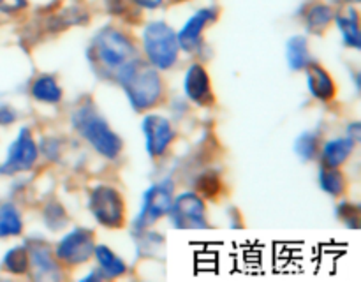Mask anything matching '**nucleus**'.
<instances>
[{"mask_svg":"<svg viewBox=\"0 0 361 282\" xmlns=\"http://www.w3.org/2000/svg\"><path fill=\"white\" fill-rule=\"evenodd\" d=\"M337 25L341 28L342 35H344V41L348 46L353 48H360L361 46V35H360V27H358V14L353 7H348L345 11H342L337 16Z\"/></svg>","mask_w":361,"mask_h":282,"instance_id":"dca6fc26","label":"nucleus"},{"mask_svg":"<svg viewBox=\"0 0 361 282\" xmlns=\"http://www.w3.org/2000/svg\"><path fill=\"white\" fill-rule=\"evenodd\" d=\"M307 69V83H309L310 94L319 101H330L335 95V83L330 74L317 63H310Z\"/></svg>","mask_w":361,"mask_h":282,"instance_id":"4468645a","label":"nucleus"},{"mask_svg":"<svg viewBox=\"0 0 361 282\" xmlns=\"http://www.w3.org/2000/svg\"><path fill=\"white\" fill-rule=\"evenodd\" d=\"M44 217H46V224H48V228L59 229L62 228V224L66 222V212H63V208L60 207V204L51 203L48 204V208H46Z\"/></svg>","mask_w":361,"mask_h":282,"instance_id":"a878e982","label":"nucleus"},{"mask_svg":"<svg viewBox=\"0 0 361 282\" xmlns=\"http://www.w3.org/2000/svg\"><path fill=\"white\" fill-rule=\"evenodd\" d=\"M28 264L34 270L35 278H49L55 281L60 278L59 266L51 256V250L44 242H30L28 243Z\"/></svg>","mask_w":361,"mask_h":282,"instance_id":"9b49d317","label":"nucleus"},{"mask_svg":"<svg viewBox=\"0 0 361 282\" xmlns=\"http://www.w3.org/2000/svg\"><path fill=\"white\" fill-rule=\"evenodd\" d=\"M23 229L21 215L13 204H2L0 207V238L4 236H16Z\"/></svg>","mask_w":361,"mask_h":282,"instance_id":"aec40b11","label":"nucleus"},{"mask_svg":"<svg viewBox=\"0 0 361 282\" xmlns=\"http://www.w3.org/2000/svg\"><path fill=\"white\" fill-rule=\"evenodd\" d=\"M295 152L305 161L316 157L317 154V134L314 133H305L296 140L295 143Z\"/></svg>","mask_w":361,"mask_h":282,"instance_id":"b1692460","label":"nucleus"},{"mask_svg":"<svg viewBox=\"0 0 361 282\" xmlns=\"http://www.w3.org/2000/svg\"><path fill=\"white\" fill-rule=\"evenodd\" d=\"M90 60L99 73L116 80L129 63L137 60V51L126 34L115 28H102L92 41Z\"/></svg>","mask_w":361,"mask_h":282,"instance_id":"f257e3e1","label":"nucleus"},{"mask_svg":"<svg viewBox=\"0 0 361 282\" xmlns=\"http://www.w3.org/2000/svg\"><path fill=\"white\" fill-rule=\"evenodd\" d=\"M109 11L118 16H137L136 2L134 0H106Z\"/></svg>","mask_w":361,"mask_h":282,"instance_id":"bb28decb","label":"nucleus"},{"mask_svg":"<svg viewBox=\"0 0 361 282\" xmlns=\"http://www.w3.org/2000/svg\"><path fill=\"white\" fill-rule=\"evenodd\" d=\"M25 0H0V11L4 13H14V11L25 7Z\"/></svg>","mask_w":361,"mask_h":282,"instance_id":"c85d7f7f","label":"nucleus"},{"mask_svg":"<svg viewBox=\"0 0 361 282\" xmlns=\"http://www.w3.org/2000/svg\"><path fill=\"white\" fill-rule=\"evenodd\" d=\"M143 44L148 60L157 69H169L176 62L180 48L178 39L173 28L162 21H154L145 28Z\"/></svg>","mask_w":361,"mask_h":282,"instance_id":"20e7f679","label":"nucleus"},{"mask_svg":"<svg viewBox=\"0 0 361 282\" xmlns=\"http://www.w3.org/2000/svg\"><path fill=\"white\" fill-rule=\"evenodd\" d=\"M116 81L123 87L130 104L140 111L157 104L162 95V81L159 73L154 67L140 62V60H134L133 63H129L120 73Z\"/></svg>","mask_w":361,"mask_h":282,"instance_id":"f03ea898","label":"nucleus"},{"mask_svg":"<svg viewBox=\"0 0 361 282\" xmlns=\"http://www.w3.org/2000/svg\"><path fill=\"white\" fill-rule=\"evenodd\" d=\"M215 11L214 9H201L190 18L189 21L185 23V27L180 30V34L176 35L178 39V44L182 46L183 49H192L200 44L201 34H203V28L210 23L212 20H215Z\"/></svg>","mask_w":361,"mask_h":282,"instance_id":"ddd939ff","label":"nucleus"},{"mask_svg":"<svg viewBox=\"0 0 361 282\" xmlns=\"http://www.w3.org/2000/svg\"><path fill=\"white\" fill-rule=\"evenodd\" d=\"M94 254V233L76 228L67 233L56 245V257L67 264L85 263Z\"/></svg>","mask_w":361,"mask_h":282,"instance_id":"1a4fd4ad","label":"nucleus"},{"mask_svg":"<svg viewBox=\"0 0 361 282\" xmlns=\"http://www.w3.org/2000/svg\"><path fill=\"white\" fill-rule=\"evenodd\" d=\"M2 264L11 274H25L28 268V250L25 247H14L6 254Z\"/></svg>","mask_w":361,"mask_h":282,"instance_id":"5701e85b","label":"nucleus"},{"mask_svg":"<svg viewBox=\"0 0 361 282\" xmlns=\"http://www.w3.org/2000/svg\"><path fill=\"white\" fill-rule=\"evenodd\" d=\"M338 215L344 219V222L351 228H358L360 226V208L351 203H342L338 207Z\"/></svg>","mask_w":361,"mask_h":282,"instance_id":"cd10ccee","label":"nucleus"},{"mask_svg":"<svg viewBox=\"0 0 361 282\" xmlns=\"http://www.w3.org/2000/svg\"><path fill=\"white\" fill-rule=\"evenodd\" d=\"M331 20H334V11L328 6H323V4H317L307 13V27H309L310 32L324 30Z\"/></svg>","mask_w":361,"mask_h":282,"instance_id":"4be33fe9","label":"nucleus"},{"mask_svg":"<svg viewBox=\"0 0 361 282\" xmlns=\"http://www.w3.org/2000/svg\"><path fill=\"white\" fill-rule=\"evenodd\" d=\"M42 152H44L46 157L55 159L56 155H59V145L53 140H44L42 141Z\"/></svg>","mask_w":361,"mask_h":282,"instance_id":"7c9ffc66","label":"nucleus"},{"mask_svg":"<svg viewBox=\"0 0 361 282\" xmlns=\"http://www.w3.org/2000/svg\"><path fill=\"white\" fill-rule=\"evenodd\" d=\"M319 183L323 190H326L331 196H341L345 189V178L337 168H328L323 166L319 171Z\"/></svg>","mask_w":361,"mask_h":282,"instance_id":"412c9836","label":"nucleus"},{"mask_svg":"<svg viewBox=\"0 0 361 282\" xmlns=\"http://www.w3.org/2000/svg\"><path fill=\"white\" fill-rule=\"evenodd\" d=\"M32 97L35 101L41 102H49V104H55L62 99V90L56 85L55 78L51 76H39L37 80L32 85Z\"/></svg>","mask_w":361,"mask_h":282,"instance_id":"a211bd4d","label":"nucleus"},{"mask_svg":"<svg viewBox=\"0 0 361 282\" xmlns=\"http://www.w3.org/2000/svg\"><path fill=\"white\" fill-rule=\"evenodd\" d=\"M92 215L99 224L106 228H118L123 222V201L115 189L108 185H97L90 194Z\"/></svg>","mask_w":361,"mask_h":282,"instance_id":"39448f33","label":"nucleus"},{"mask_svg":"<svg viewBox=\"0 0 361 282\" xmlns=\"http://www.w3.org/2000/svg\"><path fill=\"white\" fill-rule=\"evenodd\" d=\"M16 120V113L9 106H0V125H9Z\"/></svg>","mask_w":361,"mask_h":282,"instance_id":"c756f323","label":"nucleus"},{"mask_svg":"<svg viewBox=\"0 0 361 282\" xmlns=\"http://www.w3.org/2000/svg\"><path fill=\"white\" fill-rule=\"evenodd\" d=\"M351 2H358V0H351Z\"/></svg>","mask_w":361,"mask_h":282,"instance_id":"72a5a7b5","label":"nucleus"},{"mask_svg":"<svg viewBox=\"0 0 361 282\" xmlns=\"http://www.w3.org/2000/svg\"><path fill=\"white\" fill-rule=\"evenodd\" d=\"M178 2H180V0H178Z\"/></svg>","mask_w":361,"mask_h":282,"instance_id":"f704fd0d","label":"nucleus"},{"mask_svg":"<svg viewBox=\"0 0 361 282\" xmlns=\"http://www.w3.org/2000/svg\"><path fill=\"white\" fill-rule=\"evenodd\" d=\"M288 62L293 70H302L309 66L310 55L307 48V39L302 35H295L288 42Z\"/></svg>","mask_w":361,"mask_h":282,"instance_id":"6ab92c4d","label":"nucleus"},{"mask_svg":"<svg viewBox=\"0 0 361 282\" xmlns=\"http://www.w3.org/2000/svg\"><path fill=\"white\" fill-rule=\"evenodd\" d=\"M196 187L204 197H215L221 190V178L215 173H203L200 178L196 180Z\"/></svg>","mask_w":361,"mask_h":282,"instance_id":"393cba45","label":"nucleus"},{"mask_svg":"<svg viewBox=\"0 0 361 282\" xmlns=\"http://www.w3.org/2000/svg\"><path fill=\"white\" fill-rule=\"evenodd\" d=\"M73 125L104 157L115 159L122 150V140L109 129L108 122L95 111L90 102L74 111Z\"/></svg>","mask_w":361,"mask_h":282,"instance_id":"7ed1b4c3","label":"nucleus"},{"mask_svg":"<svg viewBox=\"0 0 361 282\" xmlns=\"http://www.w3.org/2000/svg\"><path fill=\"white\" fill-rule=\"evenodd\" d=\"M95 259L99 263V271H102V277H118L126 271V264L120 257H116L113 254L111 249H108L106 245H97L94 247Z\"/></svg>","mask_w":361,"mask_h":282,"instance_id":"f3484780","label":"nucleus"},{"mask_svg":"<svg viewBox=\"0 0 361 282\" xmlns=\"http://www.w3.org/2000/svg\"><path fill=\"white\" fill-rule=\"evenodd\" d=\"M136 2V6L140 7H147V9H155V7H159L162 4V0H134Z\"/></svg>","mask_w":361,"mask_h":282,"instance_id":"2f4dec72","label":"nucleus"},{"mask_svg":"<svg viewBox=\"0 0 361 282\" xmlns=\"http://www.w3.org/2000/svg\"><path fill=\"white\" fill-rule=\"evenodd\" d=\"M143 133L147 136V150L152 157H161L173 141L171 123L164 116H147L143 122Z\"/></svg>","mask_w":361,"mask_h":282,"instance_id":"9d476101","label":"nucleus"},{"mask_svg":"<svg viewBox=\"0 0 361 282\" xmlns=\"http://www.w3.org/2000/svg\"><path fill=\"white\" fill-rule=\"evenodd\" d=\"M35 161H37V145H35L30 130L21 129L7 152L6 162L0 166V173L11 175V173L27 171L34 166Z\"/></svg>","mask_w":361,"mask_h":282,"instance_id":"0eeeda50","label":"nucleus"},{"mask_svg":"<svg viewBox=\"0 0 361 282\" xmlns=\"http://www.w3.org/2000/svg\"><path fill=\"white\" fill-rule=\"evenodd\" d=\"M173 203V183L169 180L159 182L152 185L147 190L143 200V208L137 219L134 221V226L137 229H143L161 219L164 214H169V208Z\"/></svg>","mask_w":361,"mask_h":282,"instance_id":"423d86ee","label":"nucleus"},{"mask_svg":"<svg viewBox=\"0 0 361 282\" xmlns=\"http://www.w3.org/2000/svg\"><path fill=\"white\" fill-rule=\"evenodd\" d=\"M349 137H351L355 143L360 140V123H355V125L349 127Z\"/></svg>","mask_w":361,"mask_h":282,"instance_id":"473e14b6","label":"nucleus"},{"mask_svg":"<svg viewBox=\"0 0 361 282\" xmlns=\"http://www.w3.org/2000/svg\"><path fill=\"white\" fill-rule=\"evenodd\" d=\"M171 221L175 228H204L207 226V212L204 203L196 194L185 192L176 197L169 208Z\"/></svg>","mask_w":361,"mask_h":282,"instance_id":"6e6552de","label":"nucleus"},{"mask_svg":"<svg viewBox=\"0 0 361 282\" xmlns=\"http://www.w3.org/2000/svg\"><path fill=\"white\" fill-rule=\"evenodd\" d=\"M353 147H355V141L351 137H337V140L328 141L323 147V152H321L323 166L338 168L341 164H344L349 155H351Z\"/></svg>","mask_w":361,"mask_h":282,"instance_id":"2eb2a0df","label":"nucleus"},{"mask_svg":"<svg viewBox=\"0 0 361 282\" xmlns=\"http://www.w3.org/2000/svg\"><path fill=\"white\" fill-rule=\"evenodd\" d=\"M185 94L190 101L197 102V104H210L214 95L210 90V78H208L207 70L200 63H192L185 74Z\"/></svg>","mask_w":361,"mask_h":282,"instance_id":"f8f14e48","label":"nucleus"}]
</instances>
